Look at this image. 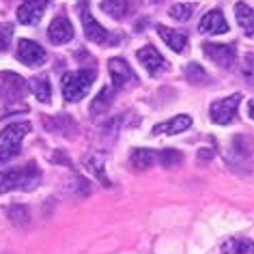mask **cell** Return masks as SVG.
I'll return each mask as SVG.
<instances>
[{
	"mask_svg": "<svg viewBox=\"0 0 254 254\" xmlns=\"http://www.w3.org/2000/svg\"><path fill=\"white\" fill-rule=\"evenodd\" d=\"M112 95H114V93H112L110 86H104V88H101L99 95L95 97V101L91 104V112H93V114H104L108 108L112 106V101H114Z\"/></svg>",
	"mask_w": 254,
	"mask_h": 254,
	"instance_id": "19",
	"label": "cell"
},
{
	"mask_svg": "<svg viewBox=\"0 0 254 254\" xmlns=\"http://www.w3.org/2000/svg\"><path fill=\"white\" fill-rule=\"evenodd\" d=\"M15 54H17V61L26 67H39L46 63V50L37 41H30V39H20Z\"/></svg>",
	"mask_w": 254,
	"mask_h": 254,
	"instance_id": "7",
	"label": "cell"
},
{
	"mask_svg": "<svg viewBox=\"0 0 254 254\" xmlns=\"http://www.w3.org/2000/svg\"><path fill=\"white\" fill-rule=\"evenodd\" d=\"M157 160V153L151 149H134L129 155V164L134 166L136 170H147L155 164Z\"/></svg>",
	"mask_w": 254,
	"mask_h": 254,
	"instance_id": "16",
	"label": "cell"
},
{
	"mask_svg": "<svg viewBox=\"0 0 254 254\" xmlns=\"http://www.w3.org/2000/svg\"><path fill=\"white\" fill-rule=\"evenodd\" d=\"M95 82V71L91 69H78V71H71V73H65L63 75V97L69 104H75V101H80L84 95L91 91Z\"/></svg>",
	"mask_w": 254,
	"mask_h": 254,
	"instance_id": "2",
	"label": "cell"
},
{
	"mask_svg": "<svg viewBox=\"0 0 254 254\" xmlns=\"http://www.w3.org/2000/svg\"><path fill=\"white\" fill-rule=\"evenodd\" d=\"M11 39H13V26L11 24H0V52L9 50Z\"/></svg>",
	"mask_w": 254,
	"mask_h": 254,
	"instance_id": "25",
	"label": "cell"
},
{
	"mask_svg": "<svg viewBox=\"0 0 254 254\" xmlns=\"http://www.w3.org/2000/svg\"><path fill=\"white\" fill-rule=\"evenodd\" d=\"M202 52L209 61H213L215 65L220 67H233L235 59H237V50H235L233 43H213V41H207L202 43Z\"/></svg>",
	"mask_w": 254,
	"mask_h": 254,
	"instance_id": "6",
	"label": "cell"
},
{
	"mask_svg": "<svg viewBox=\"0 0 254 254\" xmlns=\"http://www.w3.org/2000/svg\"><path fill=\"white\" fill-rule=\"evenodd\" d=\"M220 254H254V244L248 237H231L222 244Z\"/></svg>",
	"mask_w": 254,
	"mask_h": 254,
	"instance_id": "14",
	"label": "cell"
},
{
	"mask_svg": "<svg viewBox=\"0 0 254 254\" xmlns=\"http://www.w3.org/2000/svg\"><path fill=\"white\" fill-rule=\"evenodd\" d=\"M101 9L112 17H123L127 11V2L125 0H101Z\"/></svg>",
	"mask_w": 254,
	"mask_h": 254,
	"instance_id": "20",
	"label": "cell"
},
{
	"mask_svg": "<svg viewBox=\"0 0 254 254\" xmlns=\"http://www.w3.org/2000/svg\"><path fill=\"white\" fill-rule=\"evenodd\" d=\"M46 7H48V0H26L17 9V20H20V24H26V26H35L43 17Z\"/></svg>",
	"mask_w": 254,
	"mask_h": 254,
	"instance_id": "9",
	"label": "cell"
},
{
	"mask_svg": "<svg viewBox=\"0 0 254 254\" xmlns=\"http://www.w3.org/2000/svg\"><path fill=\"white\" fill-rule=\"evenodd\" d=\"M30 131V123L22 121V123L7 125L0 131V151H9V153H20V144Z\"/></svg>",
	"mask_w": 254,
	"mask_h": 254,
	"instance_id": "5",
	"label": "cell"
},
{
	"mask_svg": "<svg viewBox=\"0 0 254 254\" xmlns=\"http://www.w3.org/2000/svg\"><path fill=\"white\" fill-rule=\"evenodd\" d=\"M30 91L35 93V97L39 99L41 104H50V99H52V86H50V80L46 75L30 78Z\"/></svg>",
	"mask_w": 254,
	"mask_h": 254,
	"instance_id": "18",
	"label": "cell"
},
{
	"mask_svg": "<svg viewBox=\"0 0 254 254\" xmlns=\"http://www.w3.org/2000/svg\"><path fill=\"white\" fill-rule=\"evenodd\" d=\"M88 168H91L97 177H101L104 186H110V181H108V179H106V175H104V162H101L99 157H91V160H88Z\"/></svg>",
	"mask_w": 254,
	"mask_h": 254,
	"instance_id": "26",
	"label": "cell"
},
{
	"mask_svg": "<svg viewBox=\"0 0 254 254\" xmlns=\"http://www.w3.org/2000/svg\"><path fill=\"white\" fill-rule=\"evenodd\" d=\"M198 30L200 33H207V35H222L228 30V24L222 15V11L218 9H211L207 15H202V20L198 24Z\"/></svg>",
	"mask_w": 254,
	"mask_h": 254,
	"instance_id": "13",
	"label": "cell"
},
{
	"mask_svg": "<svg viewBox=\"0 0 254 254\" xmlns=\"http://www.w3.org/2000/svg\"><path fill=\"white\" fill-rule=\"evenodd\" d=\"M108 69H110L112 82H114V86H117V88H123L127 82L136 80L134 69H131L129 63L123 61V59H110V63H108Z\"/></svg>",
	"mask_w": 254,
	"mask_h": 254,
	"instance_id": "11",
	"label": "cell"
},
{
	"mask_svg": "<svg viewBox=\"0 0 254 254\" xmlns=\"http://www.w3.org/2000/svg\"><path fill=\"white\" fill-rule=\"evenodd\" d=\"M186 78L192 82V84H200V82H207V73L202 71L200 65L192 63V65H188V69H186Z\"/></svg>",
	"mask_w": 254,
	"mask_h": 254,
	"instance_id": "23",
	"label": "cell"
},
{
	"mask_svg": "<svg viewBox=\"0 0 254 254\" xmlns=\"http://www.w3.org/2000/svg\"><path fill=\"white\" fill-rule=\"evenodd\" d=\"M9 218L15 226H26L30 222V213L24 205H13V207H9Z\"/></svg>",
	"mask_w": 254,
	"mask_h": 254,
	"instance_id": "21",
	"label": "cell"
},
{
	"mask_svg": "<svg viewBox=\"0 0 254 254\" xmlns=\"http://www.w3.org/2000/svg\"><path fill=\"white\" fill-rule=\"evenodd\" d=\"M157 33H160V37L164 41L168 43V48L173 50V52H183L188 46V37L179 33V30H173V28H166V26H157Z\"/></svg>",
	"mask_w": 254,
	"mask_h": 254,
	"instance_id": "15",
	"label": "cell"
},
{
	"mask_svg": "<svg viewBox=\"0 0 254 254\" xmlns=\"http://www.w3.org/2000/svg\"><path fill=\"white\" fill-rule=\"evenodd\" d=\"M192 127V117L190 114H177V117L173 119H168V121H164V123H157L153 127V134H181V131H186Z\"/></svg>",
	"mask_w": 254,
	"mask_h": 254,
	"instance_id": "12",
	"label": "cell"
},
{
	"mask_svg": "<svg viewBox=\"0 0 254 254\" xmlns=\"http://www.w3.org/2000/svg\"><path fill=\"white\" fill-rule=\"evenodd\" d=\"M39 179H41V173H39V168H37V164H33V162L22 168L0 173V194L11 192V190H33V188H37Z\"/></svg>",
	"mask_w": 254,
	"mask_h": 254,
	"instance_id": "1",
	"label": "cell"
},
{
	"mask_svg": "<svg viewBox=\"0 0 254 254\" xmlns=\"http://www.w3.org/2000/svg\"><path fill=\"white\" fill-rule=\"evenodd\" d=\"M192 13H194V4H175V7L170 9V17H175V20H179V22L190 20Z\"/></svg>",
	"mask_w": 254,
	"mask_h": 254,
	"instance_id": "24",
	"label": "cell"
},
{
	"mask_svg": "<svg viewBox=\"0 0 254 254\" xmlns=\"http://www.w3.org/2000/svg\"><path fill=\"white\" fill-rule=\"evenodd\" d=\"M136 59L151 75H160L162 71H166V69H168V63L164 61V56L157 52L153 46L140 48V50H138V54H136Z\"/></svg>",
	"mask_w": 254,
	"mask_h": 254,
	"instance_id": "8",
	"label": "cell"
},
{
	"mask_svg": "<svg viewBox=\"0 0 254 254\" xmlns=\"http://www.w3.org/2000/svg\"><path fill=\"white\" fill-rule=\"evenodd\" d=\"M157 160L162 162V166L173 168V166H179V164L183 162V155L177 149H164L162 153H157Z\"/></svg>",
	"mask_w": 254,
	"mask_h": 254,
	"instance_id": "22",
	"label": "cell"
},
{
	"mask_svg": "<svg viewBox=\"0 0 254 254\" xmlns=\"http://www.w3.org/2000/svg\"><path fill=\"white\" fill-rule=\"evenodd\" d=\"M80 17H82V28H84V35H86L88 41L99 43V46H110V43L119 41V37H114V35L108 33V30L91 15V11H88L86 7H82Z\"/></svg>",
	"mask_w": 254,
	"mask_h": 254,
	"instance_id": "3",
	"label": "cell"
},
{
	"mask_svg": "<svg viewBox=\"0 0 254 254\" xmlns=\"http://www.w3.org/2000/svg\"><path fill=\"white\" fill-rule=\"evenodd\" d=\"M241 97H244V95L235 93V95H228V97H224V99L213 101L211 108H209V114H211L213 123H218V125H228L231 123V121L235 119V114H237Z\"/></svg>",
	"mask_w": 254,
	"mask_h": 254,
	"instance_id": "4",
	"label": "cell"
},
{
	"mask_svg": "<svg viewBox=\"0 0 254 254\" xmlns=\"http://www.w3.org/2000/svg\"><path fill=\"white\" fill-rule=\"evenodd\" d=\"M48 39L54 43V46H61V43H67L73 39V26L71 22L67 20L65 15H59L54 17L52 24L48 28Z\"/></svg>",
	"mask_w": 254,
	"mask_h": 254,
	"instance_id": "10",
	"label": "cell"
},
{
	"mask_svg": "<svg viewBox=\"0 0 254 254\" xmlns=\"http://www.w3.org/2000/svg\"><path fill=\"white\" fill-rule=\"evenodd\" d=\"M235 17H237V24L244 28V33L248 37H252L254 33V11L248 7L246 2H237L235 4Z\"/></svg>",
	"mask_w": 254,
	"mask_h": 254,
	"instance_id": "17",
	"label": "cell"
}]
</instances>
